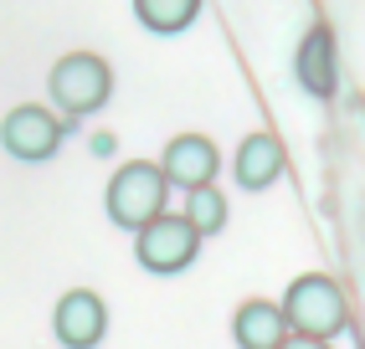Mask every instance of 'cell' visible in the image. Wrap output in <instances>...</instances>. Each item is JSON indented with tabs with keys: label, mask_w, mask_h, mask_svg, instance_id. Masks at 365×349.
I'll return each mask as SVG.
<instances>
[{
	"label": "cell",
	"mask_w": 365,
	"mask_h": 349,
	"mask_svg": "<svg viewBox=\"0 0 365 349\" xmlns=\"http://www.w3.org/2000/svg\"><path fill=\"white\" fill-rule=\"evenodd\" d=\"M278 313H283V323H288V334L329 344V339L350 323V298H345V288H339L329 272H304V278L288 283Z\"/></svg>",
	"instance_id": "6da1fadb"
},
{
	"label": "cell",
	"mask_w": 365,
	"mask_h": 349,
	"mask_svg": "<svg viewBox=\"0 0 365 349\" xmlns=\"http://www.w3.org/2000/svg\"><path fill=\"white\" fill-rule=\"evenodd\" d=\"M108 93H113V67L98 52H67L46 72V98H52L67 118L98 113L108 103Z\"/></svg>",
	"instance_id": "7a4b0ae2"
},
{
	"label": "cell",
	"mask_w": 365,
	"mask_h": 349,
	"mask_svg": "<svg viewBox=\"0 0 365 349\" xmlns=\"http://www.w3.org/2000/svg\"><path fill=\"white\" fill-rule=\"evenodd\" d=\"M165 174H160V165H150V160H129V165H118L113 170V180H108V190H103V206H108V221L113 226H129V231H139L144 221H155L160 211H165Z\"/></svg>",
	"instance_id": "3957f363"
},
{
	"label": "cell",
	"mask_w": 365,
	"mask_h": 349,
	"mask_svg": "<svg viewBox=\"0 0 365 349\" xmlns=\"http://www.w3.org/2000/svg\"><path fill=\"white\" fill-rule=\"evenodd\" d=\"M196 252H201V236L185 216L160 211L155 221H144L134 231V257H139L144 272H185L196 262Z\"/></svg>",
	"instance_id": "277c9868"
},
{
	"label": "cell",
	"mask_w": 365,
	"mask_h": 349,
	"mask_svg": "<svg viewBox=\"0 0 365 349\" xmlns=\"http://www.w3.org/2000/svg\"><path fill=\"white\" fill-rule=\"evenodd\" d=\"M0 144H6L11 160L41 165L62 149V118L41 103H16L6 118H0Z\"/></svg>",
	"instance_id": "5b68a950"
},
{
	"label": "cell",
	"mask_w": 365,
	"mask_h": 349,
	"mask_svg": "<svg viewBox=\"0 0 365 349\" xmlns=\"http://www.w3.org/2000/svg\"><path fill=\"white\" fill-rule=\"evenodd\" d=\"M52 334L67 349H98L108 334V308L93 288H67L52 308Z\"/></svg>",
	"instance_id": "8992f818"
},
{
	"label": "cell",
	"mask_w": 365,
	"mask_h": 349,
	"mask_svg": "<svg viewBox=\"0 0 365 349\" xmlns=\"http://www.w3.org/2000/svg\"><path fill=\"white\" fill-rule=\"evenodd\" d=\"M216 165H222V155H216V144L206 134H175L165 144V155H160L165 185H180V190L211 185L216 180Z\"/></svg>",
	"instance_id": "52a82bcc"
},
{
	"label": "cell",
	"mask_w": 365,
	"mask_h": 349,
	"mask_svg": "<svg viewBox=\"0 0 365 349\" xmlns=\"http://www.w3.org/2000/svg\"><path fill=\"white\" fill-rule=\"evenodd\" d=\"M294 72H299L304 93H314V98H329V93H334V83H339V62H334V31H329V26H309Z\"/></svg>",
	"instance_id": "ba28073f"
},
{
	"label": "cell",
	"mask_w": 365,
	"mask_h": 349,
	"mask_svg": "<svg viewBox=\"0 0 365 349\" xmlns=\"http://www.w3.org/2000/svg\"><path fill=\"white\" fill-rule=\"evenodd\" d=\"M232 339H237V349H278L288 339V323H283L278 303L247 298V303L232 313Z\"/></svg>",
	"instance_id": "9c48e42d"
},
{
	"label": "cell",
	"mask_w": 365,
	"mask_h": 349,
	"mask_svg": "<svg viewBox=\"0 0 365 349\" xmlns=\"http://www.w3.org/2000/svg\"><path fill=\"white\" fill-rule=\"evenodd\" d=\"M278 174H283V139L247 134L237 144V185L242 190H267Z\"/></svg>",
	"instance_id": "30bf717a"
},
{
	"label": "cell",
	"mask_w": 365,
	"mask_h": 349,
	"mask_svg": "<svg viewBox=\"0 0 365 349\" xmlns=\"http://www.w3.org/2000/svg\"><path fill=\"white\" fill-rule=\"evenodd\" d=\"M134 16H139L150 31L175 36V31H185L190 21L201 16V0H134Z\"/></svg>",
	"instance_id": "8fae6325"
},
{
	"label": "cell",
	"mask_w": 365,
	"mask_h": 349,
	"mask_svg": "<svg viewBox=\"0 0 365 349\" xmlns=\"http://www.w3.org/2000/svg\"><path fill=\"white\" fill-rule=\"evenodd\" d=\"M185 221L196 226V236H211L227 226V195L216 185H196L190 190V206H185Z\"/></svg>",
	"instance_id": "7c38bea8"
},
{
	"label": "cell",
	"mask_w": 365,
	"mask_h": 349,
	"mask_svg": "<svg viewBox=\"0 0 365 349\" xmlns=\"http://www.w3.org/2000/svg\"><path fill=\"white\" fill-rule=\"evenodd\" d=\"M278 349H329V344H319V339H299V334H288Z\"/></svg>",
	"instance_id": "4fadbf2b"
}]
</instances>
